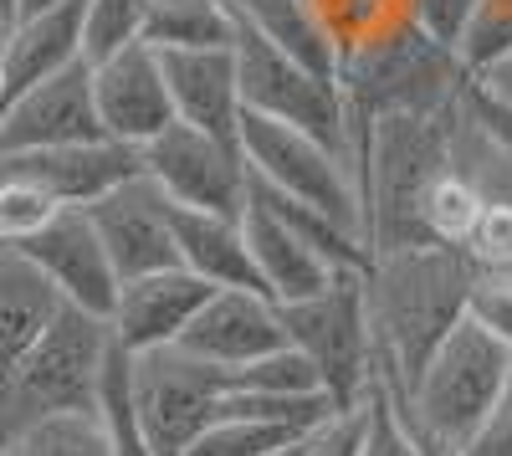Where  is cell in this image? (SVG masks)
<instances>
[{"instance_id":"6da1fadb","label":"cell","mask_w":512,"mask_h":456,"mask_svg":"<svg viewBox=\"0 0 512 456\" xmlns=\"http://www.w3.org/2000/svg\"><path fill=\"white\" fill-rule=\"evenodd\" d=\"M477 262L461 246L415 241L379 252L364 267V298L374 328V380L384 390H405L420 359L431 354L466 308V287Z\"/></svg>"},{"instance_id":"7a4b0ae2","label":"cell","mask_w":512,"mask_h":456,"mask_svg":"<svg viewBox=\"0 0 512 456\" xmlns=\"http://www.w3.org/2000/svg\"><path fill=\"white\" fill-rule=\"evenodd\" d=\"M507 364H512L507 344H497L472 318H456L451 334L420 359L410 385L400 395L395 390L390 395L425 451H461L466 436L492 410V400L507 380Z\"/></svg>"},{"instance_id":"3957f363","label":"cell","mask_w":512,"mask_h":456,"mask_svg":"<svg viewBox=\"0 0 512 456\" xmlns=\"http://www.w3.org/2000/svg\"><path fill=\"white\" fill-rule=\"evenodd\" d=\"M108 349H113L108 318L62 303L11 369V380L0 385V436L36 416H57V410H93Z\"/></svg>"},{"instance_id":"277c9868","label":"cell","mask_w":512,"mask_h":456,"mask_svg":"<svg viewBox=\"0 0 512 456\" xmlns=\"http://www.w3.org/2000/svg\"><path fill=\"white\" fill-rule=\"evenodd\" d=\"M287 344L313 364V375L333 410H354L374 380V328H369V298L364 272H333L328 287L277 303Z\"/></svg>"},{"instance_id":"5b68a950","label":"cell","mask_w":512,"mask_h":456,"mask_svg":"<svg viewBox=\"0 0 512 456\" xmlns=\"http://www.w3.org/2000/svg\"><path fill=\"white\" fill-rule=\"evenodd\" d=\"M466 88V72L456 52L436 47L431 36H420L410 21L395 26L390 36L369 41V47L338 57V93L354 118L390 113V108H446Z\"/></svg>"},{"instance_id":"8992f818","label":"cell","mask_w":512,"mask_h":456,"mask_svg":"<svg viewBox=\"0 0 512 456\" xmlns=\"http://www.w3.org/2000/svg\"><path fill=\"white\" fill-rule=\"evenodd\" d=\"M236 144H241V159L251 180H262L292 200L313 205L323 211L333 226H344L364 241V216H359V185H354V170L349 159L318 144L313 134L292 129V123H277V118H262V113H246L236 118Z\"/></svg>"},{"instance_id":"52a82bcc","label":"cell","mask_w":512,"mask_h":456,"mask_svg":"<svg viewBox=\"0 0 512 456\" xmlns=\"http://www.w3.org/2000/svg\"><path fill=\"white\" fill-rule=\"evenodd\" d=\"M231 380L226 369L205 364L185 349L128 354V405L154 456H185L190 441L216 421Z\"/></svg>"},{"instance_id":"ba28073f","label":"cell","mask_w":512,"mask_h":456,"mask_svg":"<svg viewBox=\"0 0 512 456\" xmlns=\"http://www.w3.org/2000/svg\"><path fill=\"white\" fill-rule=\"evenodd\" d=\"M231 52H236L241 108L246 113L292 123V129L313 134L318 144H328L349 159V108H344V93H338V77H323L303 62L272 52L267 41L251 36L241 21H236ZM349 170H354V159H349Z\"/></svg>"},{"instance_id":"9c48e42d","label":"cell","mask_w":512,"mask_h":456,"mask_svg":"<svg viewBox=\"0 0 512 456\" xmlns=\"http://www.w3.org/2000/svg\"><path fill=\"white\" fill-rule=\"evenodd\" d=\"M139 170L159 185V195L180 211L241 216L246 205V159L236 139L205 134L195 123H169L139 149Z\"/></svg>"},{"instance_id":"30bf717a","label":"cell","mask_w":512,"mask_h":456,"mask_svg":"<svg viewBox=\"0 0 512 456\" xmlns=\"http://www.w3.org/2000/svg\"><path fill=\"white\" fill-rule=\"evenodd\" d=\"M82 216H88L98 246L108 252L118 282L180 262L175 257V205L159 195V185L144 170L103 190L93 205H82Z\"/></svg>"},{"instance_id":"8fae6325","label":"cell","mask_w":512,"mask_h":456,"mask_svg":"<svg viewBox=\"0 0 512 456\" xmlns=\"http://www.w3.org/2000/svg\"><path fill=\"white\" fill-rule=\"evenodd\" d=\"M82 139H103L88 62H72L52 72L47 82L0 103V154L57 149V144H82Z\"/></svg>"},{"instance_id":"7c38bea8","label":"cell","mask_w":512,"mask_h":456,"mask_svg":"<svg viewBox=\"0 0 512 456\" xmlns=\"http://www.w3.org/2000/svg\"><path fill=\"white\" fill-rule=\"evenodd\" d=\"M93 67V108H98V129L103 139H118L128 149H144L154 134H164L175 123V103L164 88V67L159 52L134 41Z\"/></svg>"},{"instance_id":"4fadbf2b","label":"cell","mask_w":512,"mask_h":456,"mask_svg":"<svg viewBox=\"0 0 512 456\" xmlns=\"http://www.w3.org/2000/svg\"><path fill=\"white\" fill-rule=\"evenodd\" d=\"M11 246H21V257L52 282V293L67 308L108 318L113 293H118V272H113L108 252L98 246V236H93L82 211H57L41 231H31L26 241H11Z\"/></svg>"},{"instance_id":"5bb4252c","label":"cell","mask_w":512,"mask_h":456,"mask_svg":"<svg viewBox=\"0 0 512 456\" xmlns=\"http://www.w3.org/2000/svg\"><path fill=\"white\" fill-rule=\"evenodd\" d=\"M282 344H287V334H282L277 303L267 293H246V287H210V298L195 308L185 334L175 339V349L216 364V369H241Z\"/></svg>"},{"instance_id":"9a60e30c","label":"cell","mask_w":512,"mask_h":456,"mask_svg":"<svg viewBox=\"0 0 512 456\" xmlns=\"http://www.w3.org/2000/svg\"><path fill=\"white\" fill-rule=\"evenodd\" d=\"M210 298V282H200L195 272L175 267H159L144 277H128L118 282L113 308H108V334L123 354H149V349H169L185 323L195 318V308Z\"/></svg>"},{"instance_id":"2e32d148","label":"cell","mask_w":512,"mask_h":456,"mask_svg":"<svg viewBox=\"0 0 512 456\" xmlns=\"http://www.w3.org/2000/svg\"><path fill=\"white\" fill-rule=\"evenodd\" d=\"M0 164L26 175L41 195H52L62 211H82L118 180L139 175V149L118 139H82V144H57V149H21L0 154Z\"/></svg>"},{"instance_id":"e0dca14e","label":"cell","mask_w":512,"mask_h":456,"mask_svg":"<svg viewBox=\"0 0 512 456\" xmlns=\"http://www.w3.org/2000/svg\"><path fill=\"white\" fill-rule=\"evenodd\" d=\"M241 236H246L256 277H262V293L272 303H297V298L318 293V287H328L333 272H344V267H333L308 236H297L277 211H267L251 190H246V205H241Z\"/></svg>"},{"instance_id":"ac0fdd59","label":"cell","mask_w":512,"mask_h":456,"mask_svg":"<svg viewBox=\"0 0 512 456\" xmlns=\"http://www.w3.org/2000/svg\"><path fill=\"white\" fill-rule=\"evenodd\" d=\"M164 88L175 103L180 123H195L205 134L236 139L241 118V77L231 47H205V52H159Z\"/></svg>"},{"instance_id":"d6986e66","label":"cell","mask_w":512,"mask_h":456,"mask_svg":"<svg viewBox=\"0 0 512 456\" xmlns=\"http://www.w3.org/2000/svg\"><path fill=\"white\" fill-rule=\"evenodd\" d=\"M82 62V0H57L47 11L11 16L6 67H0V103L47 82L52 72Z\"/></svg>"},{"instance_id":"ffe728a7","label":"cell","mask_w":512,"mask_h":456,"mask_svg":"<svg viewBox=\"0 0 512 456\" xmlns=\"http://www.w3.org/2000/svg\"><path fill=\"white\" fill-rule=\"evenodd\" d=\"M175 257L185 272H195L210 287L262 293V277H256L241 236V216H210V211H180L175 205Z\"/></svg>"},{"instance_id":"44dd1931","label":"cell","mask_w":512,"mask_h":456,"mask_svg":"<svg viewBox=\"0 0 512 456\" xmlns=\"http://www.w3.org/2000/svg\"><path fill=\"white\" fill-rule=\"evenodd\" d=\"M57 308L62 298L52 293V282L21 257V246L0 241V385L11 380V369L36 344L41 328L52 323Z\"/></svg>"},{"instance_id":"7402d4cb","label":"cell","mask_w":512,"mask_h":456,"mask_svg":"<svg viewBox=\"0 0 512 456\" xmlns=\"http://www.w3.org/2000/svg\"><path fill=\"white\" fill-rule=\"evenodd\" d=\"M231 11L251 36H262L272 52L303 62L323 77H338L333 36H328L323 16L313 11V0H231Z\"/></svg>"},{"instance_id":"603a6c76","label":"cell","mask_w":512,"mask_h":456,"mask_svg":"<svg viewBox=\"0 0 512 456\" xmlns=\"http://www.w3.org/2000/svg\"><path fill=\"white\" fill-rule=\"evenodd\" d=\"M236 41L231 0H149L144 6V47L154 52H205Z\"/></svg>"},{"instance_id":"cb8c5ba5","label":"cell","mask_w":512,"mask_h":456,"mask_svg":"<svg viewBox=\"0 0 512 456\" xmlns=\"http://www.w3.org/2000/svg\"><path fill=\"white\" fill-rule=\"evenodd\" d=\"M482 205H487V195L477 190V180L461 175L451 164V154H446V164L425 180V190L415 200V226H420L425 241L461 246V252H466V241H472V231L482 221Z\"/></svg>"},{"instance_id":"d4e9b609","label":"cell","mask_w":512,"mask_h":456,"mask_svg":"<svg viewBox=\"0 0 512 456\" xmlns=\"http://www.w3.org/2000/svg\"><path fill=\"white\" fill-rule=\"evenodd\" d=\"M6 456H108V426L93 410H57L0 436Z\"/></svg>"},{"instance_id":"484cf974","label":"cell","mask_w":512,"mask_h":456,"mask_svg":"<svg viewBox=\"0 0 512 456\" xmlns=\"http://www.w3.org/2000/svg\"><path fill=\"white\" fill-rule=\"evenodd\" d=\"M149 0H82V62H103L144 41Z\"/></svg>"},{"instance_id":"4316f807","label":"cell","mask_w":512,"mask_h":456,"mask_svg":"<svg viewBox=\"0 0 512 456\" xmlns=\"http://www.w3.org/2000/svg\"><path fill=\"white\" fill-rule=\"evenodd\" d=\"M98 416L108 426V456H154L139 421H134V405H128V354L113 344L108 364H103V385H98Z\"/></svg>"},{"instance_id":"83f0119b","label":"cell","mask_w":512,"mask_h":456,"mask_svg":"<svg viewBox=\"0 0 512 456\" xmlns=\"http://www.w3.org/2000/svg\"><path fill=\"white\" fill-rule=\"evenodd\" d=\"M226 380H231V390H256V395H323L313 364L297 354L292 344H282V349H272L262 359H251L241 369H226Z\"/></svg>"},{"instance_id":"f1b7e54d","label":"cell","mask_w":512,"mask_h":456,"mask_svg":"<svg viewBox=\"0 0 512 456\" xmlns=\"http://www.w3.org/2000/svg\"><path fill=\"white\" fill-rule=\"evenodd\" d=\"M359 410H364V436H359V456H431V451L420 446V436L410 431V421L400 416L395 395L384 390L379 380H369V390H364Z\"/></svg>"},{"instance_id":"f546056e","label":"cell","mask_w":512,"mask_h":456,"mask_svg":"<svg viewBox=\"0 0 512 456\" xmlns=\"http://www.w3.org/2000/svg\"><path fill=\"white\" fill-rule=\"evenodd\" d=\"M502 52H512V0H477L472 21H466V31L456 41V62L466 77H477Z\"/></svg>"},{"instance_id":"4dcf8cb0","label":"cell","mask_w":512,"mask_h":456,"mask_svg":"<svg viewBox=\"0 0 512 456\" xmlns=\"http://www.w3.org/2000/svg\"><path fill=\"white\" fill-rule=\"evenodd\" d=\"M461 318H472L477 328H487L497 344L512 349V272H482L477 267L472 287H466Z\"/></svg>"},{"instance_id":"1f68e13d","label":"cell","mask_w":512,"mask_h":456,"mask_svg":"<svg viewBox=\"0 0 512 456\" xmlns=\"http://www.w3.org/2000/svg\"><path fill=\"white\" fill-rule=\"evenodd\" d=\"M477 0H405V16L420 36H431L436 47L456 52V41L466 31V21H472Z\"/></svg>"},{"instance_id":"d6a6232c","label":"cell","mask_w":512,"mask_h":456,"mask_svg":"<svg viewBox=\"0 0 512 456\" xmlns=\"http://www.w3.org/2000/svg\"><path fill=\"white\" fill-rule=\"evenodd\" d=\"M456 456H512V364H507V380H502L492 410L482 416V426L466 436V446Z\"/></svg>"},{"instance_id":"836d02e7","label":"cell","mask_w":512,"mask_h":456,"mask_svg":"<svg viewBox=\"0 0 512 456\" xmlns=\"http://www.w3.org/2000/svg\"><path fill=\"white\" fill-rule=\"evenodd\" d=\"M359 436H364V410H333V416L303 441V456H359Z\"/></svg>"},{"instance_id":"e575fe53","label":"cell","mask_w":512,"mask_h":456,"mask_svg":"<svg viewBox=\"0 0 512 456\" xmlns=\"http://www.w3.org/2000/svg\"><path fill=\"white\" fill-rule=\"evenodd\" d=\"M461 103H466V113H472V123L482 129V139L512 164V108L507 103H492L487 93H477L472 82H466V93H461Z\"/></svg>"},{"instance_id":"d590c367","label":"cell","mask_w":512,"mask_h":456,"mask_svg":"<svg viewBox=\"0 0 512 456\" xmlns=\"http://www.w3.org/2000/svg\"><path fill=\"white\" fill-rule=\"evenodd\" d=\"M466 82H472L477 93H487L492 103H507L512 108V52H502L497 62H487L477 77H466Z\"/></svg>"},{"instance_id":"8d00e7d4","label":"cell","mask_w":512,"mask_h":456,"mask_svg":"<svg viewBox=\"0 0 512 456\" xmlns=\"http://www.w3.org/2000/svg\"><path fill=\"white\" fill-rule=\"evenodd\" d=\"M57 0H11V16H26V11H47Z\"/></svg>"},{"instance_id":"74e56055","label":"cell","mask_w":512,"mask_h":456,"mask_svg":"<svg viewBox=\"0 0 512 456\" xmlns=\"http://www.w3.org/2000/svg\"><path fill=\"white\" fill-rule=\"evenodd\" d=\"M6 31H11V16L0 11V67H6Z\"/></svg>"},{"instance_id":"f35d334b","label":"cell","mask_w":512,"mask_h":456,"mask_svg":"<svg viewBox=\"0 0 512 456\" xmlns=\"http://www.w3.org/2000/svg\"><path fill=\"white\" fill-rule=\"evenodd\" d=\"M308 441V436H303ZM303 441H292V446H277V451H267V456H303Z\"/></svg>"},{"instance_id":"ab89813d","label":"cell","mask_w":512,"mask_h":456,"mask_svg":"<svg viewBox=\"0 0 512 456\" xmlns=\"http://www.w3.org/2000/svg\"><path fill=\"white\" fill-rule=\"evenodd\" d=\"M0 11H6V16H11V0H0Z\"/></svg>"},{"instance_id":"60d3db41","label":"cell","mask_w":512,"mask_h":456,"mask_svg":"<svg viewBox=\"0 0 512 456\" xmlns=\"http://www.w3.org/2000/svg\"><path fill=\"white\" fill-rule=\"evenodd\" d=\"M0 456H6V451H0Z\"/></svg>"}]
</instances>
